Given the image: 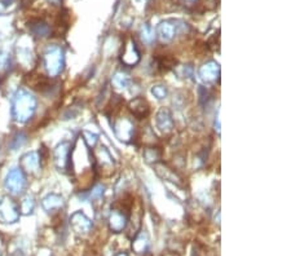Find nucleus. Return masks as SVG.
<instances>
[{"mask_svg":"<svg viewBox=\"0 0 291 256\" xmlns=\"http://www.w3.org/2000/svg\"><path fill=\"white\" fill-rule=\"evenodd\" d=\"M36 98L26 89H18L12 98V118L17 123H26L34 117L36 110Z\"/></svg>","mask_w":291,"mask_h":256,"instance_id":"f257e3e1","label":"nucleus"},{"mask_svg":"<svg viewBox=\"0 0 291 256\" xmlns=\"http://www.w3.org/2000/svg\"><path fill=\"white\" fill-rule=\"evenodd\" d=\"M43 66L48 77L56 78L64 69V50L59 45H48L43 53Z\"/></svg>","mask_w":291,"mask_h":256,"instance_id":"f03ea898","label":"nucleus"},{"mask_svg":"<svg viewBox=\"0 0 291 256\" xmlns=\"http://www.w3.org/2000/svg\"><path fill=\"white\" fill-rule=\"evenodd\" d=\"M4 188L11 195H21L26 188V175L21 168L9 170L4 179Z\"/></svg>","mask_w":291,"mask_h":256,"instance_id":"7ed1b4c3","label":"nucleus"},{"mask_svg":"<svg viewBox=\"0 0 291 256\" xmlns=\"http://www.w3.org/2000/svg\"><path fill=\"white\" fill-rule=\"evenodd\" d=\"M20 219L17 203L9 195L0 197V221L4 224H15Z\"/></svg>","mask_w":291,"mask_h":256,"instance_id":"20e7f679","label":"nucleus"},{"mask_svg":"<svg viewBox=\"0 0 291 256\" xmlns=\"http://www.w3.org/2000/svg\"><path fill=\"white\" fill-rule=\"evenodd\" d=\"M70 151L71 145L68 141H62L55 149L53 158H55V163L60 171H66L70 167Z\"/></svg>","mask_w":291,"mask_h":256,"instance_id":"39448f33","label":"nucleus"},{"mask_svg":"<svg viewBox=\"0 0 291 256\" xmlns=\"http://www.w3.org/2000/svg\"><path fill=\"white\" fill-rule=\"evenodd\" d=\"M20 168L25 175H36L40 170V157L36 151L24 154L20 159Z\"/></svg>","mask_w":291,"mask_h":256,"instance_id":"423d86ee","label":"nucleus"},{"mask_svg":"<svg viewBox=\"0 0 291 256\" xmlns=\"http://www.w3.org/2000/svg\"><path fill=\"white\" fill-rule=\"evenodd\" d=\"M70 225L74 232L78 233V234H82V236L88 234L92 229V221L80 211L74 212L73 215H71Z\"/></svg>","mask_w":291,"mask_h":256,"instance_id":"0eeeda50","label":"nucleus"},{"mask_svg":"<svg viewBox=\"0 0 291 256\" xmlns=\"http://www.w3.org/2000/svg\"><path fill=\"white\" fill-rule=\"evenodd\" d=\"M122 64L126 66H135L138 61H140V52H138L137 47H136L135 41L129 40L123 48L122 52Z\"/></svg>","mask_w":291,"mask_h":256,"instance_id":"6e6552de","label":"nucleus"},{"mask_svg":"<svg viewBox=\"0 0 291 256\" xmlns=\"http://www.w3.org/2000/svg\"><path fill=\"white\" fill-rule=\"evenodd\" d=\"M129 112L137 119H145L150 114V106L148 101L142 97H136L128 105Z\"/></svg>","mask_w":291,"mask_h":256,"instance_id":"1a4fd4ad","label":"nucleus"},{"mask_svg":"<svg viewBox=\"0 0 291 256\" xmlns=\"http://www.w3.org/2000/svg\"><path fill=\"white\" fill-rule=\"evenodd\" d=\"M65 202L64 198L60 194L56 193H51V194L45 195L41 200V207L48 212V214H55V212H59L60 210L64 207Z\"/></svg>","mask_w":291,"mask_h":256,"instance_id":"9d476101","label":"nucleus"},{"mask_svg":"<svg viewBox=\"0 0 291 256\" xmlns=\"http://www.w3.org/2000/svg\"><path fill=\"white\" fill-rule=\"evenodd\" d=\"M177 25L175 21H163L157 27V34L163 41H171L177 33Z\"/></svg>","mask_w":291,"mask_h":256,"instance_id":"9b49d317","label":"nucleus"},{"mask_svg":"<svg viewBox=\"0 0 291 256\" xmlns=\"http://www.w3.org/2000/svg\"><path fill=\"white\" fill-rule=\"evenodd\" d=\"M157 127L162 132H171L172 128H174V119H172V115H171L170 110L168 109H162L161 112L157 114Z\"/></svg>","mask_w":291,"mask_h":256,"instance_id":"f8f14e48","label":"nucleus"},{"mask_svg":"<svg viewBox=\"0 0 291 256\" xmlns=\"http://www.w3.org/2000/svg\"><path fill=\"white\" fill-rule=\"evenodd\" d=\"M127 225V215L123 212L114 210L109 216V227L114 233L123 232Z\"/></svg>","mask_w":291,"mask_h":256,"instance_id":"ddd939ff","label":"nucleus"},{"mask_svg":"<svg viewBox=\"0 0 291 256\" xmlns=\"http://www.w3.org/2000/svg\"><path fill=\"white\" fill-rule=\"evenodd\" d=\"M219 74H220V69L216 62L211 61L207 62L206 65H203L200 70V75L205 82H215V80L219 78Z\"/></svg>","mask_w":291,"mask_h":256,"instance_id":"4468645a","label":"nucleus"},{"mask_svg":"<svg viewBox=\"0 0 291 256\" xmlns=\"http://www.w3.org/2000/svg\"><path fill=\"white\" fill-rule=\"evenodd\" d=\"M133 132V126L132 123L128 121V119H123L118 124H115V133L121 140H124L127 141L131 136H132Z\"/></svg>","mask_w":291,"mask_h":256,"instance_id":"2eb2a0df","label":"nucleus"},{"mask_svg":"<svg viewBox=\"0 0 291 256\" xmlns=\"http://www.w3.org/2000/svg\"><path fill=\"white\" fill-rule=\"evenodd\" d=\"M30 31L32 33V35H35L36 38H47L51 34V27L48 26V24H45L44 21H34L31 25H30Z\"/></svg>","mask_w":291,"mask_h":256,"instance_id":"dca6fc26","label":"nucleus"},{"mask_svg":"<svg viewBox=\"0 0 291 256\" xmlns=\"http://www.w3.org/2000/svg\"><path fill=\"white\" fill-rule=\"evenodd\" d=\"M157 61V68L161 69L162 71H167L170 70V69L174 68L175 65H176V60L174 59L172 56H170V55H162V56H158L156 59Z\"/></svg>","mask_w":291,"mask_h":256,"instance_id":"f3484780","label":"nucleus"},{"mask_svg":"<svg viewBox=\"0 0 291 256\" xmlns=\"http://www.w3.org/2000/svg\"><path fill=\"white\" fill-rule=\"evenodd\" d=\"M34 209H35V200H34V198H32L31 195H25V197L21 199V203L20 206H18L20 214H22V215H30V214H32Z\"/></svg>","mask_w":291,"mask_h":256,"instance_id":"a211bd4d","label":"nucleus"},{"mask_svg":"<svg viewBox=\"0 0 291 256\" xmlns=\"http://www.w3.org/2000/svg\"><path fill=\"white\" fill-rule=\"evenodd\" d=\"M148 244H149V239H148V236L145 233H141L136 237V239L132 243V248L136 253H142L145 250H147Z\"/></svg>","mask_w":291,"mask_h":256,"instance_id":"6ab92c4d","label":"nucleus"},{"mask_svg":"<svg viewBox=\"0 0 291 256\" xmlns=\"http://www.w3.org/2000/svg\"><path fill=\"white\" fill-rule=\"evenodd\" d=\"M140 38H141L142 43L150 45L153 44L154 39H156V34H154L153 29L149 26V25H142L141 29H140Z\"/></svg>","mask_w":291,"mask_h":256,"instance_id":"aec40b11","label":"nucleus"},{"mask_svg":"<svg viewBox=\"0 0 291 256\" xmlns=\"http://www.w3.org/2000/svg\"><path fill=\"white\" fill-rule=\"evenodd\" d=\"M144 157L149 163H156L161 159V151L157 147H147L144 151Z\"/></svg>","mask_w":291,"mask_h":256,"instance_id":"412c9836","label":"nucleus"},{"mask_svg":"<svg viewBox=\"0 0 291 256\" xmlns=\"http://www.w3.org/2000/svg\"><path fill=\"white\" fill-rule=\"evenodd\" d=\"M113 83H114V85L118 87V88H126L127 85L129 84V78L126 74L117 73L114 75V78H113Z\"/></svg>","mask_w":291,"mask_h":256,"instance_id":"4be33fe9","label":"nucleus"},{"mask_svg":"<svg viewBox=\"0 0 291 256\" xmlns=\"http://www.w3.org/2000/svg\"><path fill=\"white\" fill-rule=\"evenodd\" d=\"M9 65H11V56L7 52L0 50V73L8 70Z\"/></svg>","mask_w":291,"mask_h":256,"instance_id":"5701e85b","label":"nucleus"},{"mask_svg":"<svg viewBox=\"0 0 291 256\" xmlns=\"http://www.w3.org/2000/svg\"><path fill=\"white\" fill-rule=\"evenodd\" d=\"M152 93L158 100H162V98H166V96H167V88H166L165 85H154L153 89H152Z\"/></svg>","mask_w":291,"mask_h":256,"instance_id":"b1692460","label":"nucleus"},{"mask_svg":"<svg viewBox=\"0 0 291 256\" xmlns=\"http://www.w3.org/2000/svg\"><path fill=\"white\" fill-rule=\"evenodd\" d=\"M117 256H128V255H127L126 252H121V253H118Z\"/></svg>","mask_w":291,"mask_h":256,"instance_id":"393cba45","label":"nucleus"},{"mask_svg":"<svg viewBox=\"0 0 291 256\" xmlns=\"http://www.w3.org/2000/svg\"><path fill=\"white\" fill-rule=\"evenodd\" d=\"M166 256H177L176 253H168V255H166Z\"/></svg>","mask_w":291,"mask_h":256,"instance_id":"a878e982","label":"nucleus"},{"mask_svg":"<svg viewBox=\"0 0 291 256\" xmlns=\"http://www.w3.org/2000/svg\"><path fill=\"white\" fill-rule=\"evenodd\" d=\"M188 2H191V3H194V2H197V0H188Z\"/></svg>","mask_w":291,"mask_h":256,"instance_id":"bb28decb","label":"nucleus"},{"mask_svg":"<svg viewBox=\"0 0 291 256\" xmlns=\"http://www.w3.org/2000/svg\"><path fill=\"white\" fill-rule=\"evenodd\" d=\"M0 256H2V252H0Z\"/></svg>","mask_w":291,"mask_h":256,"instance_id":"cd10ccee","label":"nucleus"},{"mask_svg":"<svg viewBox=\"0 0 291 256\" xmlns=\"http://www.w3.org/2000/svg\"><path fill=\"white\" fill-rule=\"evenodd\" d=\"M3 2H6V0H3Z\"/></svg>","mask_w":291,"mask_h":256,"instance_id":"c85d7f7f","label":"nucleus"}]
</instances>
